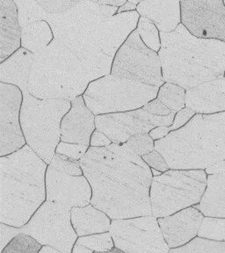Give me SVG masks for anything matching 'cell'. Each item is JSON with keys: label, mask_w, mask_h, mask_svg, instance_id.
<instances>
[{"label": "cell", "mask_w": 225, "mask_h": 253, "mask_svg": "<svg viewBox=\"0 0 225 253\" xmlns=\"http://www.w3.org/2000/svg\"><path fill=\"white\" fill-rule=\"evenodd\" d=\"M23 28L36 21H47L54 39L68 47L83 63L110 75L115 55L137 27L140 14L117 13L119 7L97 1H79L66 12L48 14L34 0H16Z\"/></svg>", "instance_id": "6da1fadb"}, {"label": "cell", "mask_w": 225, "mask_h": 253, "mask_svg": "<svg viewBox=\"0 0 225 253\" xmlns=\"http://www.w3.org/2000/svg\"><path fill=\"white\" fill-rule=\"evenodd\" d=\"M79 163L91 187V205L111 220L152 215L153 174L125 144L90 147Z\"/></svg>", "instance_id": "7a4b0ae2"}, {"label": "cell", "mask_w": 225, "mask_h": 253, "mask_svg": "<svg viewBox=\"0 0 225 253\" xmlns=\"http://www.w3.org/2000/svg\"><path fill=\"white\" fill-rule=\"evenodd\" d=\"M163 78L186 91L225 75V42L201 39L182 24L168 34L160 33Z\"/></svg>", "instance_id": "3957f363"}, {"label": "cell", "mask_w": 225, "mask_h": 253, "mask_svg": "<svg viewBox=\"0 0 225 253\" xmlns=\"http://www.w3.org/2000/svg\"><path fill=\"white\" fill-rule=\"evenodd\" d=\"M0 221L21 228L47 201V165L28 144L0 158Z\"/></svg>", "instance_id": "277c9868"}, {"label": "cell", "mask_w": 225, "mask_h": 253, "mask_svg": "<svg viewBox=\"0 0 225 253\" xmlns=\"http://www.w3.org/2000/svg\"><path fill=\"white\" fill-rule=\"evenodd\" d=\"M171 170H205L225 160V112L196 115L178 130L155 142Z\"/></svg>", "instance_id": "5b68a950"}, {"label": "cell", "mask_w": 225, "mask_h": 253, "mask_svg": "<svg viewBox=\"0 0 225 253\" xmlns=\"http://www.w3.org/2000/svg\"><path fill=\"white\" fill-rule=\"evenodd\" d=\"M104 76L54 39L35 56L28 91L38 99L71 101L83 96L91 82Z\"/></svg>", "instance_id": "8992f818"}, {"label": "cell", "mask_w": 225, "mask_h": 253, "mask_svg": "<svg viewBox=\"0 0 225 253\" xmlns=\"http://www.w3.org/2000/svg\"><path fill=\"white\" fill-rule=\"evenodd\" d=\"M71 107L68 99H41L23 92L20 124L28 146L47 164L61 142V123Z\"/></svg>", "instance_id": "52a82bcc"}, {"label": "cell", "mask_w": 225, "mask_h": 253, "mask_svg": "<svg viewBox=\"0 0 225 253\" xmlns=\"http://www.w3.org/2000/svg\"><path fill=\"white\" fill-rule=\"evenodd\" d=\"M158 91L159 87L107 75L91 82L83 98L96 116L140 109L157 99Z\"/></svg>", "instance_id": "ba28073f"}, {"label": "cell", "mask_w": 225, "mask_h": 253, "mask_svg": "<svg viewBox=\"0 0 225 253\" xmlns=\"http://www.w3.org/2000/svg\"><path fill=\"white\" fill-rule=\"evenodd\" d=\"M207 179L204 170H169L153 177L150 191L152 215L166 217L200 204Z\"/></svg>", "instance_id": "9c48e42d"}, {"label": "cell", "mask_w": 225, "mask_h": 253, "mask_svg": "<svg viewBox=\"0 0 225 253\" xmlns=\"http://www.w3.org/2000/svg\"><path fill=\"white\" fill-rule=\"evenodd\" d=\"M71 208L46 201L41 206L21 233L34 237L43 246H50L62 253H71L78 235L71 223Z\"/></svg>", "instance_id": "30bf717a"}, {"label": "cell", "mask_w": 225, "mask_h": 253, "mask_svg": "<svg viewBox=\"0 0 225 253\" xmlns=\"http://www.w3.org/2000/svg\"><path fill=\"white\" fill-rule=\"evenodd\" d=\"M110 75L159 88L166 83L158 53L142 42L136 29L116 53Z\"/></svg>", "instance_id": "8fae6325"}, {"label": "cell", "mask_w": 225, "mask_h": 253, "mask_svg": "<svg viewBox=\"0 0 225 253\" xmlns=\"http://www.w3.org/2000/svg\"><path fill=\"white\" fill-rule=\"evenodd\" d=\"M115 247L125 253H169L158 219L153 215L112 220Z\"/></svg>", "instance_id": "7c38bea8"}, {"label": "cell", "mask_w": 225, "mask_h": 253, "mask_svg": "<svg viewBox=\"0 0 225 253\" xmlns=\"http://www.w3.org/2000/svg\"><path fill=\"white\" fill-rule=\"evenodd\" d=\"M176 113L155 116L142 108L125 113L96 115V129L102 132L113 143L123 144L135 134L150 133L157 126H171Z\"/></svg>", "instance_id": "4fadbf2b"}, {"label": "cell", "mask_w": 225, "mask_h": 253, "mask_svg": "<svg viewBox=\"0 0 225 253\" xmlns=\"http://www.w3.org/2000/svg\"><path fill=\"white\" fill-rule=\"evenodd\" d=\"M181 24L201 39L225 42V4L224 0L180 1Z\"/></svg>", "instance_id": "5bb4252c"}, {"label": "cell", "mask_w": 225, "mask_h": 253, "mask_svg": "<svg viewBox=\"0 0 225 253\" xmlns=\"http://www.w3.org/2000/svg\"><path fill=\"white\" fill-rule=\"evenodd\" d=\"M23 92L20 88L0 83V157H5L27 145L20 124Z\"/></svg>", "instance_id": "9a60e30c"}, {"label": "cell", "mask_w": 225, "mask_h": 253, "mask_svg": "<svg viewBox=\"0 0 225 253\" xmlns=\"http://www.w3.org/2000/svg\"><path fill=\"white\" fill-rule=\"evenodd\" d=\"M91 187L85 175H74L49 164L46 171V194L48 202L72 208L91 204Z\"/></svg>", "instance_id": "2e32d148"}, {"label": "cell", "mask_w": 225, "mask_h": 253, "mask_svg": "<svg viewBox=\"0 0 225 253\" xmlns=\"http://www.w3.org/2000/svg\"><path fill=\"white\" fill-rule=\"evenodd\" d=\"M204 219L203 213L194 207L166 217L158 218V224L170 249L188 244L197 237Z\"/></svg>", "instance_id": "e0dca14e"}, {"label": "cell", "mask_w": 225, "mask_h": 253, "mask_svg": "<svg viewBox=\"0 0 225 253\" xmlns=\"http://www.w3.org/2000/svg\"><path fill=\"white\" fill-rule=\"evenodd\" d=\"M95 116L87 107L83 96L71 100V107L61 123V142L90 147L96 130Z\"/></svg>", "instance_id": "ac0fdd59"}, {"label": "cell", "mask_w": 225, "mask_h": 253, "mask_svg": "<svg viewBox=\"0 0 225 253\" xmlns=\"http://www.w3.org/2000/svg\"><path fill=\"white\" fill-rule=\"evenodd\" d=\"M186 107L198 115L225 112V77L187 90Z\"/></svg>", "instance_id": "d6986e66"}, {"label": "cell", "mask_w": 225, "mask_h": 253, "mask_svg": "<svg viewBox=\"0 0 225 253\" xmlns=\"http://www.w3.org/2000/svg\"><path fill=\"white\" fill-rule=\"evenodd\" d=\"M21 36L17 4L12 0H0V63L20 49Z\"/></svg>", "instance_id": "ffe728a7"}, {"label": "cell", "mask_w": 225, "mask_h": 253, "mask_svg": "<svg viewBox=\"0 0 225 253\" xmlns=\"http://www.w3.org/2000/svg\"><path fill=\"white\" fill-rule=\"evenodd\" d=\"M141 17L151 20L158 31L173 33L181 24L180 1H141L136 7Z\"/></svg>", "instance_id": "44dd1931"}, {"label": "cell", "mask_w": 225, "mask_h": 253, "mask_svg": "<svg viewBox=\"0 0 225 253\" xmlns=\"http://www.w3.org/2000/svg\"><path fill=\"white\" fill-rule=\"evenodd\" d=\"M35 56L36 55L31 52L20 47L9 58L0 63V83L15 85L22 92L28 91Z\"/></svg>", "instance_id": "7402d4cb"}, {"label": "cell", "mask_w": 225, "mask_h": 253, "mask_svg": "<svg viewBox=\"0 0 225 253\" xmlns=\"http://www.w3.org/2000/svg\"><path fill=\"white\" fill-rule=\"evenodd\" d=\"M71 215V223L79 237L110 230L109 216L91 204L84 208H72Z\"/></svg>", "instance_id": "603a6c76"}, {"label": "cell", "mask_w": 225, "mask_h": 253, "mask_svg": "<svg viewBox=\"0 0 225 253\" xmlns=\"http://www.w3.org/2000/svg\"><path fill=\"white\" fill-rule=\"evenodd\" d=\"M194 207L204 216L225 218V173L208 175L202 201Z\"/></svg>", "instance_id": "cb8c5ba5"}, {"label": "cell", "mask_w": 225, "mask_h": 253, "mask_svg": "<svg viewBox=\"0 0 225 253\" xmlns=\"http://www.w3.org/2000/svg\"><path fill=\"white\" fill-rule=\"evenodd\" d=\"M54 34L47 21H36L22 28L21 47L34 55L43 51L51 43Z\"/></svg>", "instance_id": "d4e9b609"}, {"label": "cell", "mask_w": 225, "mask_h": 253, "mask_svg": "<svg viewBox=\"0 0 225 253\" xmlns=\"http://www.w3.org/2000/svg\"><path fill=\"white\" fill-rule=\"evenodd\" d=\"M114 247L112 235L110 232H105L79 237L71 253H105Z\"/></svg>", "instance_id": "484cf974"}, {"label": "cell", "mask_w": 225, "mask_h": 253, "mask_svg": "<svg viewBox=\"0 0 225 253\" xmlns=\"http://www.w3.org/2000/svg\"><path fill=\"white\" fill-rule=\"evenodd\" d=\"M186 92L183 87L166 82L159 88L157 98L172 112L177 114L186 107Z\"/></svg>", "instance_id": "4316f807"}, {"label": "cell", "mask_w": 225, "mask_h": 253, "mask_svg": "<svg viewBox=\"0 0 225 253\" xmlns=\"http://www.w3.org/2000/svg\"><path fill=\"white\" fill-rule=\"evenodd\" d=\"M169 253H225V242L196 237L186 245L170 249Z\"/></svg>", "instance_id": "83f0119b"}, {"label": "cell", "mask_w": 225, "mask_h": 253, "mask_svg": "<svg viewBox=\"0 0 225 253\" xmlns=\"http://www.w3.org/2000/svg\"><path fill=\"white\" fill-rule=\"evenodd\" d=\"M136 31L142 42L151 50L158 53L161 48L160 32L151 20L145 17H140L136 27Z\"/></svg>", "instance_id": "f1b7e54d"}, {"label": "cell", "mask_w": 225, "mask_h": 253, "mask_svg": "<svg viewBox=\"0 0 225 253\" xmlns=\"http://www.w3.org/2000/svg\"><path fill=\"white\" fill-rule=\"evenodd\" d=\"M197 237L225 242V218L204 216Z\"/></svg>", "instance_id": "f546056e"}, {"label": "cell", "mask_w": 225, "mask_h": 253, "mask_svg": "<svg viewBox=\"0 0 225 253\" xmlns=\"http://www.w3.org/2000/svg\"><path fill=\"white\" fill-rule=\"evenodd\" d=\"M43 247L34 237L20 233L5 246L1 253H39Z\"/></svg>", "instance_id": "4dcf8cb0"}, {"label": "cell", "mask_w": 225, "mask_h": 253, "mask_svg": "<svg viewBox=\"0 0 225 253\" xmlns=\"http://www.w3.org/2000/svg\"><path fill=\"white\" fill-rule=\"evenodd\" d=\"M123 144H125L135 155L140 158L155 150V141L148 133L135 134Z\"/></svg>", "instance_id": "1f68e13d"}, {"label": "cell", "mask_w": 225, "mask_h": 253, "mask_svg": "<svg viewBox=\"0 0 225 253\" xmlns=\"http://www.w3.org/2000/svg\"><path fill=\"white\" fill-rule=\"evenodd\" d=\"M40 7L48 14H57L66 12L79 4V1H56V0H36Z\"/></svg>", "instance_id": "d6a6232c"}, {"label": "cell", "mask_w": 225, "mask_h": 253, "mask_svg": "<svg viewBox=\"0 0 225 253\" xmlns=\"http://www.w3.org/2000/svg\"><path fill=\"white\" fill-rule=\"evenodd\" d=\"M90 147L75 144V143H68V142H60L56 147L55 153L56 154L63 155L68 158L74 159L77 161H80L81 158L87 154V151Z\"/></svg>", "instance_id": "836d02e7"}, {"label": "cell", "mask_w": 225, "mask_h": 253, "mask_svg": "<svg viewBox=\"0 0 225 253\" xmlns=\"http://www.w3.org/2000/svg\"><path fill=\"white\" fill-rule=\"evenodd\" d=\"M142 159L150 166V169H155L160 172H166L171 170L170 167L166 162V158L158 152V150H154L149 154L142 157Z\"/></svg>", "instance_id": "e575fe53"}, {"label": "cell", "mask_w": 225, "mask_h": 253, "mask_svg": "<svg viewBox=\"0 0 225 253\" xmlns=\"http://www.w3.org/2000/svg\"><path fill=\"white\" fill-rule=\"evenodd\" d=\"M196 115L194 111L191 110L187 107H185L184 109L178 112L175 117H174V123L172 126H169V130L172 131L178 130L183 126L189 123L190 120Z\"/></svg>", "instance_id": "d590c367"}, {"label": "cell", "mask_w": 225, "mask_h": 253, "mask_svg": "<svg viewBox=\"0 0 225 253\" xmlns=\"http://www.w3.org/2000/svg\"><path fill=\"white\" fill-rule=\"evenodd\" d=\"M21 233L20 228H16L7 225L4 223H0V234H1V253L5 248V246L12 241V239L19 234Z\"/></svg>", "instance_id": "8d00e7d4"}, {"label": "cell", "mask_w": 225, "mask_h": 253, "mask_svg": "<svg viewBox=\"0 0 225 253\" xmlns=\"http://www.w3.org/2000/svg\"><path fill=\"white\" fill-rule=\"evenodd\" d=\"M142 108L143 110L146 111L147 113L155 116H167L173 113L158 98L151 100Z\"/></svg>", "instance_id": "74e56055"}, {"label": "cell", "mask_w": 225, "mask_h": 253, "mask_svg": "<svg viewBox=\"0 0 225 253\" xmlns=\"http://www.w3.org/2000/svg\"><path fill=\"white\" fill-rule=\"evenodd\" d=\"M112 143H113V142H112L110 139L107 137L106 134L96 129V130L93 132L92 135H91L90 147H93V148H101V147L109 146Z\"/></svg>", "instance_id": "f35d334b"}, {"label": "cell", "mask_w": 225, "mask_h": 253, "mask_svg": "<svg viewBox=\"0 0 225 253\" xmlns=\"http://www.w3.org/2000/svg\"><path fill=\"white\" fill-rule=\"evenodd\" d=\"M170 133L169 130V126H157L155 127L154 129L150 131V137L156 141L161 140V139L165 138Z\"/></svg>", "instance_id": "ab89813d"}, {"label": "cell", "mask_w": 225, "mask_h": 253, "mask_svg": "<svg viewBox=\"0 0 225 253\" xmlns=\"http://www.w3.org/2000/svg\"><path fill=\"white\" fill-rule=\"evenodd\" d=\"M204 170L207 175H219L225 173V160L216 163Z\"/></svg>", "instance_id": "60d3db41"}, {"label": "cell", "mask_w": 225, "mask_h": 253, "mask_svg": "<svg viewBox=\"0 0 225 253\" xmlns=\"http://www.w3.org/2000/svg\"><path fill=\"white\" fill-rule=\"evenodd\" d=\"M141 1L138 0H130L126 1V3L123 4V6L119 8L117 13H123V12H134L136 11V7Z\"/></svg>", "instance_id": "b9f144b4"}, {"label": "cell", "mask_w": 225, "mask_h": 253, "mask_svg": "<svg viewBox=\"0 0 225 253\" xmlns=\"http://www.w3.org/2000/svg\"><path fill=\"white\" fill-rule=\"evenodd\" d=\"M99 4L103 5H109V6H116V7H121L123 4L126 3V0H106V1H97Z\"/></svg>", "instance_id": "7bdbcfd3"}, {"label": "cell", "mask_w": 225, "mask_h": 253, "mask_svg": "<svg viewBox=\"0 0 225 253\" xmlns=\"http://www.w3.org/2000/svg\"><path fill=\"white\" fill-rule=\"evenodd\" d=\"M39 253H62L57 250L52 248L50 246H44Z\"/></svg>", "instance_id": "ee69618b"}, {"label": "cell", "mask_w": 225, "mask_h": 253, "mask_svg": "<svg viewBox=\"0 0 225 253\" xmlns=\"http://www.w3.org/2000/svg\"><path fill=\"white\" fill-rule=\"evenodd\" d=\"M123 253V251L117 249L116 247H114L113 249L108 251V252H105V253Z\"/></svg>", "instance_id": "f6af8a7d"}, {"label": "cell", "mask_w": 225, "mask_h": 253, "mask_svg": "<svg viewBox=\"0 0 225 253\" xmlns=\"http://www.w3.org/2000/svg\"><path fill=\"white\" fill-rule=\"evenodd\" d=\"M151 172L153 174V177H157V176H160L162 172L158 171V170H155V169H151Z\"/></svg>", "instance_id": "bcb514c9"}, {"label": "cell", "mask_w": 225, "mask_h": 253, "mask_svg": "<svg viewBox=\"0 0 225 253\" xmlns=\"http://www.w3.org/2000/svg\"></svg>", "instance_id": "7dc6e473"}, {"label": "cell", "mask_w": 225, "mask_h": 253, "mask_svg": "<svg viewBox=\"0 0 225 253\" xmlns=\"http://www.w3.org/2000/svg\"></svg>", "instance_id": "c3c4849f"}]
</instances>
